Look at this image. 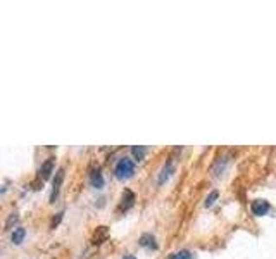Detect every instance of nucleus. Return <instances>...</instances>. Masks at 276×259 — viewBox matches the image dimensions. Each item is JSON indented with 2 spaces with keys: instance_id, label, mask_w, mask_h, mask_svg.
<instances>
[{
  "instance_id": "1",
  "label": "nucleus",
  "mask_w": 276,
  "mask_h": 259,
  "mask_svg": "<svg viewBox=\"0 0 276 259\" xmlns=\"http://www.w3.org/2000/svg\"><path fill=\"white\" fill-rule=\"evenodd\" d=\"M133 173H135V163H133L129 157H121V159L117 161L116 168H114V175H116V178L128 180L133 176Z\"/></svg>"
},
{
  "instance_id": "2",
  "label": "nucleus",
  "mask_w": 276,
  "mask_h": 259,
  "mask_svg": "<svg viewBox=\"0 0 276 259\" xmlns=\"http://www.w3.org/2000/svg\"><path fill=\"white\" fill-rule=\"evenodd\" d=\"M250 209H252V213L256 214V216H264V214L269 211V202L262 201V199H258V201L252 202Z\"/></svg>"
},
{
  "instance_id": "3",
  "label": "nucleus",
  "mask_w": 276,
  "mask_h": 259,
  "mask_svg": "<svg viewBox=\"0 0 276 259\" xmlns=\"http://www.w3.org/2000/svg\"><path fill=\"white\" fill-rule=\"evenodd\" d=\"M62 180H64V168L57 169L55 178H54V190H52V197H50V201H55L57 194H59V188H61Z\"/></svg>"
},
{
  "instance_id": "4",
  "label": "nucleus",
  "mask_w": 276,
  "mask_h": 259,
  "mask_svg": "<svg viewBox=\"0 0 276 259\" xmlns=\"http://www.w3.org/2000/svg\"><path fill=\"white\" fill-rule=\"evenodd\" d=\"M133 202H135V194H133L131 190H128V188H126V190L123 192V201H121V206H119V209H121V211H128L129 207L133 206Z\"/></svg>"
},
{
  "instance_id": "5",
  "label": "nucleus",
  "mask_w": 276,
  "mask_h": 259,
  "mask_svg": "<svg viewBox=\"0 0 276 259\" xmlns=\"http://www.w3.org/2000/svg\"><path fill=\"white\" fill-rule=\"evenodd\" d=\"M173 171H174V166H173V163L169 161V163H167L166 166L161 169V175H159V178H157V183H159V185L166 183L167 180H169V176L173 175Z\"/></svg>"
},
{
  "instance_id": "6",
  "label": "nucleus",
  "mask_w": 276,
  "mask_h": 259,
  "mask_svg": "<svg viewBox=\"0 0 276 259\" xmlns=\"http://www.w3.org/2000/svg\"><path fill=\"white\" fill-rule=\"evenodd\" d=\"M52 169H54V159L52 157H49V159L42 164V168H40L38 175H40V178L42 180H47L50 176V173H52Z\"/></svg>"
},
{
  "instance_id": "7",
  "label": "nucleus",
  "mask_w": 276,
  "mask_h": 259,
  "mask_svg": "<svg viewBox=\"0 0 276 259\" xmlns=\"http://www.w3.org/2000/svg\"><path fill=\"white\" fill-rule=\"evenodd\" d=\"M140 245L142 247H147V249H157L154 235H150V233H144V235L140 237Z\"/></svg>"
},
{
  "instance_id": "8",
  "label": "nucleus",
  "mask_w": 276,
  "mask_h": 259,
  "mask_svg": "<svg viewBox=\"0 0 276 259\" xmlns=\"http://www.w3.org/2000/svg\"><path fill=\"white\" fill-rule=\"evenodd\" d=\"M107 235H109V232H107V226H98L97 232H95V235H93V244L95 245L102 244L104 240L107 239Z\"/></svg>"
},
{
  "instance_id": "9",
  "label": "nucleus",
  "mask_w": 276,
  "mask_h": 259,
  "mask_svg": "<svg viewBox=\"0 0 276 259\" xmlns=\"http://www.w3.org/2000/svg\"><path fill=\"white\" fill-rule=\"evenodd\" d=\"M90 182H92V185H93L95 188H102L104 187V176H102V173L98 171V169L92 171L90 173Z\"/></svg>"
},
{
  "instance_id": "10",
  "label": "nucleus",
  "mask_w": 276,
  "mask_h": 259,
  "mask_svg": "<svg viewBox=\"0 0 276 259\" xmlns=\"http://www.w3.org/2000/svg\"><path fill=\"white\" fill-rule=\"evenodd\" d=\"M24 235H26V230L21 228V226H18V228L12 232V242H14V244H21L23 239H24Z\"/></svg>"
},
{
  "instance_id": "11",
  "label": "nucleus",
  "mask_w": 276,
  "mask_h": 259,
  "mask_svg": "<svg viewBox=\"0 0 276 259\" xmlns=\"http://www.w3.org/2000/svg\"><path fill=\"white\" fill-rule=\"evenodd\" d=\"M131 154L135 156L136 161H142L145 157V147H144V145H133V147H131Z\"/></svg>"
},
{
  "instance_id": "12",
  "label": "nucleus",
  "mask_w": 276,
  "mask_h": 259,
  "mask_svg": "<svg viewBox=\"0 0 276 259\" xmlns=\"http://www.w3.org/2000/svg\"><path fill=\"white\" fill-rule=\"evenodd\" d=\"M169 259H193V254L190 251H186V249H183V251L180 252H174Z\"/></svg>"
},
{
  "instance_id": "13",
  "label": "nucleus",
  "mask_w": 276,
  "mask_h": 259,
  "mask_svg": "<svg viewBox=\"0 0 276 259\" xmlns=\"http://www.w3.org/2000/svg\"><path fill=\"white\" fill-rule=\"evenodd\" d=\"M218 195H220V192H218V190H212L211 194L207 195V199H205V202H204V204H205V207H211L212 204H214V202H216V199H218Z\"/></svg>"
},
{
  "instance_id": "14",
  "label": "nucleus",
  "mask_w": 276,
  "mask_h": 259,
  "mask_svg": "<svg viewBox=\"0 0 276 259\" xmlns=\"http://www.w3.org/2000/svg\"><path fill=\"white\" fill-rule=\"evenodd\" d=\"M18 220H19L18 214L12 213L11 216H9V220L5 221V230H11V228H12V225H16V223H18Z\"/></svg>"
},
{
  "instance_id": "15",
  "label": "nucleus",
  "mask_w": 276,
  "mask_h": 259,
  "mask_svg": "<svg viewBox=\"0 0 276 259\" xmlns=\"http://www.w3.org/2000/svg\"><path fill=\"white\" fill-rule=\"evenodd\" d=\"M62 216H64V213H57V216L54 218V220H52V223H50V228H55V226L59 225V223H61Z\"/></svg>"
},
{
  "instance_id": "16",
  "label": "nucleus",
  "mask_w": 276,
  "mask_h": 259,
  "mask_svg": "<svg viewBox=\"0 0 276 259\" xmlns=\"http://www.w3.org/2000/svg\"><path fill=\"white\" fill-rule=\"evenodd\" d=\"M123 259H136V258H135V256H131V254H126Z\"/></svg>"
}]
</instances>
